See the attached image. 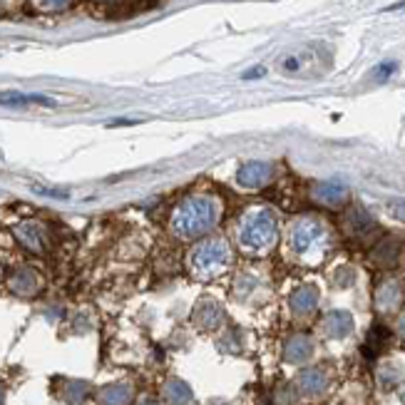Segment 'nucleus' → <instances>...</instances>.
I'll list each match as a JSON object with an SVG mask.
<instances>
[{
	"mask_svg": "<svg viewBox=\"0 0 405 405\" xmlns=\"http://www.w3.org/2000/svg\"><path fill=\"white\" fill-rule=\"evenodd\" d=\"M0 105H8V107H20V105H43V107H55V100H52V97H45V95L0 92Z\"/></svg>",
	"mask_w": 405,
	"mask_h": 405,
	"instance_id": "1",
	"label": "nucleus"
},
{
	"mask_svg": "<svg viewBox=\"0 0 405 405\" xmlns=\"http://www.w3.org/2000/svg\"><path fill=\"white\" fill-rule=\"evenodd\" d=\"M311 350H313L311 341H308V338H306V336H299V338H293V341L288 343L286 355H288V361L301 363V361H306V358L311 355Z\"/></svg>",
	"mask_w": 405,
	"mask_h": 405,
	"instance_id": "2",
	"label": "nucleus"
},
{
	"mask_svg": "<svg viewBox=\"0 0 405 405\" xmlns=\"http://www.w3.org/2000/svg\"><path fill=\"white\" fill-rule=\"evenodd\" d=\"M130 400V388L127 386H115V388H107L102 393V403L105 405H127Z\"/></svg>",
	"mask_w": 405,
	"mask_h": 405,
	"instance_id": "3",
	"label": "nucleus"
},
{
	"mask_svg": "<svg viewBox=\"0 0 405 405\" xmlns=\"http://www.w3.org/2000/svg\"><path fill=\"white\" fill-rule=\"evenodd\" d=\"M350 318L346 316V313H333V316L328 318V333L330 336H336V338H341V336H346L350 330Z\"/></svg>",
	"mask_w": 405,
	"mask_h": 405,
	"instance_id": "4",
	"label": "nucleus"
},
{
	"mask_svg": "<svg viewBox=\"0 0 405 405\" xmlns=\"http://www.w3.org/2000/svg\"><path fill=\"white\" fill-rule=\"evenodd\" d=\"M301 386H304L306 393H321L326 386V380L318 371H308V373L301 375Z\"/></svg>",
	"mask_w": 405,
	"mask_h": 405,
	"instance_id": "5",
	"label": "nucleus"
},
{
	"mask_svg": "<svg viewBox=\"0 0 405 405\" xmlns=\"http://www.w3.org/2000/svg\"><path fill=\"white\" fill-rule=\"evenodd\" d=\"M167 395L175 405H184L189 400V388L184 386V383H179V380H175V383L167 388Z\"/></svg>",
	"mask_w": 405,
	"mask_h": 405,
	"instance_id": "6",
	"label": "nucleus"
},
{
	"mask_svg": "<svg viewBox=\"0 0 405 405\" xmlns=\"http://www.w3.org/2000/svg\"><path fill=\"white\" fill-rule=\"evenodd\" d=\"M70 0H38V6L45 8V10H57V8H65Z\"/></svg>",
	"mask_w": 405,
	"mask_h": 405,
	"instance_id": "7",
	"label": "nucleus"
},
{
	"mask_svg": "<svg viewBox=\"0 0 405 405\" xmlns=\"http://www.w3.org/2000/svg\"><path fill=\"white\" fill-rule=\"evenodd\" d=\"M393 70H395V65H393V63H388V65H380V70H375V77H380V80H383V77H388V75H391Z\"/></svg>",
	"mask_w": 405,
	"mask_h": 405,
	"instance_id": "8",
	"label": "nucleus"
},
{
	"mask_svg": "<svg viewBox=\"0 0 405 405\" xmlns=\"http://www.w3.org/2000/svg\"><path fill=\"white\" fill-rule=\"evenodd\" d=\"M144 405H155V403H144Z\"/></svg>",
	"mask_w": 405,
	"mask_h": 405,
	"instance_id": "9",
	"label": "nucleus"
}]
</instances>
